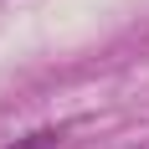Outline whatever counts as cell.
Returning <instances> with one entry per match:
<instances>
[{
    "label": "cell",
    "mask_w": 149,
    "mask_h": 149,
    "mask_svg": "<svg viewBox=\"0 0 149 149\" xmlns=\"http://www.w3.org/2000/svg\"><path fill=\"white\" fill-rule=\"evenodd\" d=\"M10 149H57V129H36V134H26V139H15Z\"/></svg>",
    "instance_id": "obj_1"
},
{
    "label": "cell",
    "mask_w": 149,
    "mask_h": 149,
    "mask_svg": "<svg viewBox=\"0 0 149 149\" xmlns=\"http://www.w3.org/2000/svg\"><path fill=\"white\" fill-rule=\"evenodd\" d=\"M134 149H149V139H144V144H134Z\"/></svg>",
    "instance_id": "obj_2"
}]
</instances>
